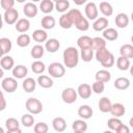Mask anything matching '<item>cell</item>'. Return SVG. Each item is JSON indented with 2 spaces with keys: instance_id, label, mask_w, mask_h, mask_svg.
Segmentation results:
<instances>
[{
  "instance_id": "obj_1",
  "label": "cell",
  "mask_w": 133,
  "mask_h": 133,
  "mask_svg": "<svg viewBox=\"0 0 133 133\" xmlns=\"http://www.w3.org/2000/svg\"><path fill=\"white\" fill-rule=\"evenodd\" d=\"M63 63L68 69H73L78 65L80 54L75 47H68L62 54Z\"/></svg>"
},
{
  "instance_id": "obj_2",
  "label": "cell",
  "mask_w": 133,
  "mask_h": 133,
  "mask_svg": "<svg viewBox=\"0 0 133 133\" xmlns=\"http://www.w3.org/2000/svg\"><path fill=\"white\" fill-rule=\"evenodd\" d=\"M25 107H26L27 111L32 114H38L43 111V104L36 98H29L26 101Z\"/></svg>"
},
{
  "instance_id": "obj_3",
  "label": "cell",
  "mask_w": 133,
  "mask_h": 133,
  "mask_svg": "<svg viewBox=\"0 0 133 133\" xmlns=\"http://www.w3.org/2000/svg\"><path fill=\"white\" fill-rule=\"evenodd\" d=\"M48 73L53 78H61L65 74V65L60 62H52L48 66Z\"/></svg>"
},
{
  "instance_id": "obj_4",
  "label": "cell",
  "mask_w": 133,
  "mask_h": 133,
  "mask_svg": "<svg viewBox=\"0 0 133 133\" xmlns=\"http://www.w3.org/2000/svg\"><path fill=\"white\" fill-rule=\"evenodd\" d=\"M78 92L73 87H66L61 92V99L66 104H73L77 101Z\"/></svg>"
},
{
  "instance_id": "obj_5",
  "label": "cell",
  "mask_w": 133,
  "mask_h": 133,
  "mask_svg": "<svg viewBox=\"0 0 133 133\" xmlns=\"http://www.w3.org/2000/svg\"><path fill=\"white\" fill-rule=\"evenodd\" d=\"M1 87L6 92H14L18 88V82L15 77H6L2 79Z\"/></svg>"
},
{
  "instance_id": "obj_6",
  "label": "cell",
  "mask_w": 133,
  "mask_h": 133,
  "mask_svg": "<svg viewBox=\"0 0 133 133\" xmlns=\"http://www.w3.org/2000/svg\"><path fill=\"white\" fill-rule=\"evenodd\" d=\"M3 19H4V22L7 23L8 25L16 24L19 20V12L16 8H10V9L4 11Z\"/></svg>"
},
{
  "instance_id": "obj_7",
  "label": "cell",
  "mask_w": 133,
  "mask_h": 133,
  "mask_svg": "<svg viewBox=\"0 0 133 133\" xmlns=\"http://www.w3.org/2000/svg\"><path fill=\"white\" fill-rule=\"evenodd\" d=\"M85 16L88 20H96L99 16V10L95 2H88L85 5Z\"/></svg>"
},
{
  "instance_id": "obj_8",
  "label": "cell",
  "mask_w": 133,
  "mask_h": 133,
  "mask_svg": "<svg viewBox=\"0 0 133 133\" xmlns=\"http://www.w3.org/2000/svg\"><path fill=\"white\" fill-rule=\"evenodd\" d=\"M5 127L8 133H15V132H21L20 130V124L19 121L15 117H9L5 121Z\"/></svg>"
},
{
  "instance_id": "obj_9",
  "label": "cell",
  "mask_w": 133,
  "mask_h": 133,
  "mask_svg": "<svg viewBox=\"0 0 133 133\" xmlns=\"http://www.w3.org/2000/svg\"><path fill=\"white\" fill-rule=\"evenodd\" d=\"M91 90H92L91 86H90L89 84H87V83H82V84H80V85L78 86V88H77L78 96H79L80 98L84 99V100L90 98V96H91Z\"/></svg>"
},
{
  "instance_id": "obj_10",
  "label": "cell",
  "mask_w": 133,
  "mask_h": 133,
  "mask_svg": "<svg viewBox=\"0 0 133 133\" xmlns=\"http://www.w3.org/2000/svg\"><path fill=\"white\" fill-rule=\"evenodd\" d=\"M23 11L27 18H34L37 15L38 8L33 2H27L23 7Z\"/></svg>"
},
{
  "instance_id": "obj_11",
  "label": "cell",
  "mask_w": 133,
  "mask_h": 133,
  "mask_svg": "<svg viewBox=\"0 0 133 133\" xmlns=\"http://www.w3.org/2000/svg\"><path fill=\"white\" fill-rule=\"evenodd\" d=\"M108 27V19L105 17H101L95 20L92 24V28L95 31H103Z\"/></svg>"
},
{
  "instance_id": "obj_12",
  "label": "cell",
  "mask_w": 133,
  "mask_h": 133,
  "mask_svg": "<svg viewBox=\"0 0 133 133\" xmlns=\"http://www.w3.org/2000/svg\"><path fill=\"white\" fill-rule=\"evenodd\" d=\"M0 65H1V69L5 70V71L11 70V69H14L15 60L9 55H3L1 57V59H0Z\"/></svg>"
},
{
  "instance_id": "obj_13",
  "label": "cell",
  "mask_w": 133,
  "mask_h": 133,
  "mask_svg": "<svg viewBox=\"0 0 133 133\" xmlns=\"http://www.w3.org/2000/svg\"><path fill=\"white\" fill-rule=\"evenodd\" d=\"M129 17L125 14V12H119L118 15H116L115 17V25L118 27V28H126L128 25H129Z\"/></svg>"
},
{
  "instance_id": "obj_14",
  "label": "cell",
  "mask_w": 133,
  "mask_h": 133,
  "mask_svg": "<svg viewBox=\"0 0 133 133\" xmlns=\"http://www.w3.org/2000/svg\"><path fill=\"white\" fill-rule=\"evenodd\" d=\"M28 74V70L25 65L23 64H19V65H16L14 66L12 69V76L16 78V79H23L25 78V76Z\"/></svg>"
},
{
  "instance_id": "obj_15",
  "label": "cell",
  "mask_w": 133,
  "mask_h": 133,
  "mask_svg": "<svg viewBox=\"0 0 133 133\" xmlns=\"http://www.w3.org/2000/svg\"><path fill=\"white\" fill-rule=\"evenodd\" d=\"M98 106H99L100 111L106 113V112H110L111 107H112V103H111V101H110L109 98H107V97H102V98L99 100Z\"/></svg>"
},
{
  "instance_id": "obj_16",
  "label": "cell",
  "mask_w": 133,
  "mask_h": 133,
  "mask_svg": "<svg viewBox=\"0 0 133 133\" xmlns=\"http://www.w3.org/2000/svg\"><path fill=\"white\" fill-rule=\"evenodd\" d=\"M52 126H53V129L56 131V132H63L65 129H66V122L63 117H55L53 118L52 121Z\"/></svg>"
},
{
  "instance_id": "obj_17",
  "label": "cell",
  "mask_w": 133,
  "mask_h": 133,
  "mask_svg": "<svg viewBox=\"0 0 133 133\" xmlns=\"http://www.w3.org/2000/svg\"><path fill=\"white\" fill-rule=\"evenodd\" d=\"M15 28H16V30H17L18 32H21V33L26 32V31H28L29 28H30V22H29L28 19H25V18L19 19L18 22H17L16 25H15Z\"/></svg>"
},
{
  "instance_id": "obj_18",
  "label": "cell",
  "mask_w": 133,
  "mask_h": 133,
  "mask_svg": "<svg viewBox=\"0 0 133 133\" xmlns=\"http://www.w3.org/2000/svg\"><path fill=\"white\" fill-rule=\"evenodd\" d=\"M77 45L81 50L92 48V38L88 35H82L77 39Z\"/></svg>"
},
{
  "instance_id": "obj_19",
  "label": "cell",
  "mask_w": 133,
  "mask_h": 133,
  "mask_svg": "<svg viewBox=\"0 0 133 133\" xmlns=\"http://www.w3.org/2000/svg\"><path fill=\"white\" fill-rule=\"evenodd\" d=\"M125 112H126V108L122 103L112 104V107H111V110H110V113L112 114V116L121 117V116H123L125 114Z\"/></svg>"
},
{
  "instance_id": "obj_20",
  "label": "cell",
  "mask_w": 133,
  "mask_h": 133,
  "mask_svg": "<svg viewBox=\"0 0 133 133\" xmlns=\"http://www.w3.org/2000/svg\"><path fill=\"white\" fill-rule=\"evenodd\" d=\"M78 115L83 119H88L92 116V108L88 105H81L78 108Z\"/></svg>"
},
{
  "instance_id": "obj_21",
  "label": "cell",
  "mask_w": 133,
  "mask_h": 133,
  "mask_svg": "<svg viewBox=\"0 0 133 133\" xmlns=\"http://www.w3.org/2000/svg\"><path fill=\"white\" fill-rule=\"evenodd\" d=\"M59 47H60V43L56 38H50L46 41L45 49L50 53H55L59 49Z\"/></svg>"
},
{
  "instance_id": "obj_22",
  "label": "cell",
  "mask_w": 133,
  "mask_h": 133,
  "mask_svg": "<svg viewBox=\"0 0 133 133\" xmlns=\"http://www.w3.org/2000/svg\"><path fill=\"white\" fill-rule=\"evenodd\" d=\"M72 129L76 133H83L87 130V124L83 118L82 119H76L72 124Z\"/></svg>"
},
{
  "instance_id": "obj_23",
  "label": "cell",
  "mask_w": 133,
  "mask_h": 133,
  "mask_svg": "<svg viewBox=\"0 0 133 133\" xmlns=\"http://www.w3.org/2000/svg\"><path fill=\"white\" fill-rule=\"evenodd\" d=\"M55 23H56V22H55L54 17L49 16V15H46L45 17H43V18H42V21H41V25H42V27H43L44 29H46V30L54 28Z\"/></svg>"
},
{
  "instance_id": "obj_24",
  "label": "cell",
  "mask_w": 133,
  "mask_h": 133,
  "mask_svg": "<svg viewBox=\"0 0 133 133\" xmlns=\"http://www.w3.org/2000/svg\"><path fill=\"white\" fill-rule=\"evenodd\" d=\"M32 38L36 43L41 44V43H44L48 39V34L44 29H36L32 33Z\"/></svg>"
},
{
  "instance_id": "obj_25",
  "label": "cell",
  "mask_w": 133,
  "mask_h": 133,
  "mask_svg": "<svg viewBox=\"0 0 133 133\" xmlns=\"http://www.w3.org/2000/svg\"><path fill=\"white\" fill-rule=\"evenodd\" d=\"M0 48H1V55H6L12 48L11 41L7 37H1L0 38Z\"/></svg>"
},
{
  "instance_id": "obj_26",
  "label": "cell",
  "mask_w": 133,
  "mask_h": 133,
  "mask_svg": "<svg viewBox=\"0 0 133 133\" xmlns=\"http://www.w3.org/2000/svg\"><path fill=\"white\" fill-rule=\"evenodd\" d=\"M37 84L43 88H50L53 86V80L47 75H39L37 78Z\"/></svg>"
},
{
  "instance_id": "obj_27",
  "label": "cell",
  "mask_w": 133,
  "mask_h": 133,
  "mask_svg": "<svg viewBox=\"0 0 133 133\" xmlns=\"http://www.w3.org/2000/svg\"><path fill=\"white\" fill-rule=\"evenodd\" d=\"M130 86V80L126 77H118L114 81V87L119 90H125L129 88Z\"/></svg>"
},
{
  "instance_id": "obj_28",
  "label": "cell",
  "mask_w": 133,
  "mask_h": 133,
  "mask_svg": "<svg viewBox=\"0 0 133 133\" xmlns=\"http://www.w3.org/2000/svg\"><path fill=\"white\" fill-rule=\"evenodd\" d=\"M36 83H37V81H35L33 78H31V77H28V78H26L24 81H23V83H22V87H23V89L26 91V92H32L34 89H35V87H36Z\"/></svg>"
},
{
  "instance_id": "obj_29",
  "label": "cell",
  "mask_w": 133,
  "mask_h": 133,
  "mask_svg": "<svg viewBox=\"0 0 133 133\" xmlns=\"http://www.w3.org/2000/svg\"><path fill=\"white\" fill-rule=\"evenodd\" d=\"M54 8L55 4L52 0H42V2L39 3V9L44 14H50Z\"/></svg>"
},
{
  "instance_id": "obj_30",
  "label": "cell",
  "mask_w": 133,
  "mask_h": 133,
  "mask_svg": "<svg viewBox=\"0 0 133 133\" xmlns=\"http://www.w3.org/2000/svg\"><path fill=\"white\" fill-rule=\"evenodd\" d=\"M99 8H100V11L102 12V15L105 17H110L113 14V7L109 2H106V1L101 2Z\"/></svg>"
},
{
  "instance_id": "obj_31",
  "label": "cell",
  "mask_w": 133,
  "mask_h": 133,
  "mask_svg": "<svg viewBox=\"0 0 133 133\" xmlns=\"http://www.w3.org/2000/svg\"><path fill=\"white\" fill-rule=\"evenodd\" d=\"M116 65L118 68V70L121 71H127L130 69V59L125 57V56H119L117 59H116Z\"/></svg>"
},
{
  "instance_id": "obj_32",
  "label": "cell",
  "mask_w": 133,
  "mask_h": 133,
  "mask_svg": "<svg viewBox=\"0 0 133 133\" xmlns=\"http://www.w3.org/2000/svg\"><path fill=\"white\" fill-rule=\"evenodd\" d=\"M103 37L106 41H115L118 37V32L114 28H106L103 30Z\"/></svg>"
},
{
  "instance_id": "obj_33",
  "label": "cell",
  "mask_w": 133,
  "mask_h": 133,
  "mask_svg": "<svg viewBox=\"0 0 133 133\" xmlns=\"http://www.w3.org/2000/svg\"><path fill=\"white\" fill-rule=\"evenodd\" d=\"M119 53L122 56H125L127 58H133V45L131 44H125L119 48Z\"/></svg>"
},
{
  "instance_id": "obj_34",
  "label": "cell",
  "mask_w": 133,
  "mask_h": 133,
  "mask_svg": "<svg viewBox=\"0 0 133 133\" xmlns=\"http://www.w3.org/2000/svg\"><path fill=\"white\" fill-rule=\"evenodd\" d=\"M95 78H96V80L102 81V82L105 83V82H108L111 79V74L107 70H100L96 73Z\"/></svg>"
},
{
  "instance_id": "obj_35",
  "label": "cell",
  "mask_w": 133,
  "mask_h": 133,
  "mask_svg": "<svg viewBox=\"0 0 133 133\" xmlns=\"http://www.w3.org/2000/svg\"><path fill=\"white\" fill-rule=\"evenodd\" d=\"M59 25H60V27L63 28V29H70V28L74 25L73 22L71 21L70 17H69V15H68V12L61 15V17L59 18Z\"/></svg>"
},
{
  "instance_id": "obj_36",
  "label": "cell",
  "mask_w": 133,
  "mask_h": 133,
  "mask_svg": "<svg viewBox=\"0 0 133 133\" xmlns=\"http://www.w3.org/2000/svg\"><path fill=\"white\" fill-rule=\"evenodd\" d=\"M44 53H45V48H44L42 45H39V44L33 46V47L31 48V50H30V55H31L33 58H36V59L41 58V57L44 55Z\"/></svg>"
},
{
  "instance_id": "obj_37",
  "label": "cell",
  "mask_w": 133,
  "mask_h": 133,
  "mask_svg": "<svg viewBox=\"0 0 133 133\" xmlns=\"http://www.w3.org/2000/svg\"><path fill=\"white\" fill-rule=\"evenodd\" d=\"M68 15H69V17H70V19H71V21L73 22L74 25H75L79 20H81V19L83 18L81 11H80L79 9H77V8H73V9L68 10Z\"/></svg>"
},
{
  "instance_id": "obj_38",
  "label": "cell",
  "mask_w": 133,
  "mask_h": 133,
  "mask_svg": "<svg viewBox=\"0 0 133 133\" xmlns=\"http://www.w3.org/2000/svg\"><path fill=\"white\" fill-rule=\"evenodd\" d=\"M80 58L85 62H89L94 58V49L92 48L82 49L80 53Z\"/></svg>"
},
{
  "instance_id": "obj_39",
  "label": "cell",
  "mask_w": 133,
  "mask_h": 133,
  "mask_svg": "<svg viewBox=\"0 0 133 133\" xmlns=\"http://www.w3.org/2000/svg\"><path fill=\"white\" fill-rule=\"evenodd\" d=\"M30 44V36L26 33H22L17 37V45L21 48L27 47Z\"/></svg>"
},
{
  "instance_id": "obj_40",
  "label": "cell",
  "mask_w": 133,
  "mask_h": 133,
  "mask_svg": "<svg viewBox=\"0 0 133 133\" xmlns=\"http://www.w3.org/2000/svg\"><path fill=\"white\" fill-rule=\"evenodd\" d=\"M103 48H106V39L104 37H94L92 38V49L94 50H100V49H103Z\"/></svg>"
},
{
  "instance_id": "obj_41",
  "label": "cell",
  "mask_w": 133,
  "mask_h": 133,
  "mask_svg": "<svg viewBox=\"0 0 133 133\" xmlns=\"http://www.w3.org/2000/svg\"><path fill=\"white\" fill-rule=\"evenodd\" d=\"M31 70L35 74H42L46 70V65L43 61L41 60H35L31 63Z\"/></svg>"
},
{
  "instance_id": "obj_42",
  "label": "cell",
  "mask_w": 133,
  "mask_h": 133,
  "mask_svg": "<svg viewBox=\"0 0 133 133\" xmlns=\"http://www.w3.org/2000/svg\"><path fill=\"white\" fill-rule=\"evenodd\" d=\"M21 123L24 127H31L33 124H34V117L32 115V113H26V114H23L22 115V118H21Z\"/></svg>"
},
{
  "instance_id": "obj_43",
  "label": "cell",
  "mask_w": 133,
  "mask_h": 133,
  "mask_svg": "<svg viewBox=\"0 0 133 133\" xmlns=\"http://www.w3.org/2000/svg\"><path fill=\"white\" fill-rule=\"evenodd\" d=\"M70 8V2L69 0H61L58 2H55V9L58 12H65Z\"/></svg>"
},
{
  "instance_id": "obj_44",
  "label": "cell",
  "mask_w": 133,
  "mask_h": 133,
  "mask_svg": "<svg viewBox=\"0 0 133 133\" xmlns=\"http://www.w3.org/2000/svg\"><path fill=\"white\" fill-rule=\"evenodd\" d=\"M122 124H123V122H122L118 117H111V118H109L108 122H107L108 128H109L110 130H112V131H116V130L119 128V126H121Z\"/></svg>"
},
{
  "instance_id": "obj_45",
  "label": "cell",
  "mask_w": 133,
  "mask_h": 133,
  "mask_svg": "<svg viewBox=\"0 0 133 133\" xmlns=\"http://www.w3.org/2000/svg\"><path fill=\"white\" fill-rule=\"evenodd\" d=\"M110 53H111V52L108 51L106 48H103V49L97 50L95 56H96V59H97L99 62H102L103 60H105V59L108 57V55H109Z\"/></svg>"
},
{
  "instance_id": "obj_46",
  "label": "cell",
  "mask_w": 133,
  "mask_h": 133,
  "mask_svg": "<svg viewBox=\"0 0 133 133\" xmlns=\"http://www.w3.org/2000/svg\"><path fill=\"white\" fill-rule=\"evenodd\" d=\"M75 26H76V28H77L78 30H80V31H86V30H88V28H89L88 19L83 17L81 20H79V21L75 24Z\"/></svg>"
},
{
  "instance_id": "obj_47",
  "label": "cell",
  "mask_w": 133,
  "mask_h": 133,
  "mask_svg": "<svg viewBox=\"0 0 133 133\" xmlns=\"http://www.w3.org/2000/svg\"><path fill=\"white\" fill-rule=\"evenodd\" d=\"M91 88H92V91H94L95 94H98V95H99V94H102V92L104 91V89H105V83L102 82V81L96 80V81L92 83Z\"/></svg>"
},
{
  "instance_id": "obj_48",
  "label": "cell",
  "mask_w": 133,
  "mask_h": 133,
  "mask_svg": "<svg viewBox=\"0 0 133 133\" xmlns=\"http://www.w3.org/2000/svg\"><path fill=\"white\" fill-rule=\"evenodd\" d=\"M34 132L35 133H47L49 130V127L46 123L44 122H38L37 124L34 125Z\"/></svg>"
},
{
  "instance_id": "obj_49",
  "label": "cell",
  "mask_w": 133,
  "mask_h": 133,
  "mask_svg": "<svg viewBox=\"0 0 133 133\" xmlns=\"http://www.w3.org/2000/svg\"><path fill=\"white\" fill-rule=\"evenodd\" d=\"M114 62H115L114 56H113V54H112V53H110V54L108 55V57H107L105 60H103V61L101 62V64H102V65H103L105 69H109V68L113 66Z\"/></svg>"
},
{
  "instance_id": "obj_50",
  "label": "cell",
  "mask_w": 133,
  "mask_h": 133,
  "mask_svg": "<svg viewBox=\"0 0 133 133\" xmlns=\"http://www.w3.org/2000/svg\"><path fill=\"white\" fill-rule=\"evenodd\" d=\"M15 1L16 0H1L0 1V4H1V7L4 10H8L10 8H14Z\"/></svg>"
},
{
  "instance_id": "obj_51",
  "label": "cell",
  "mask_w": 133,
  "mask_h": 133,
  "mask_svg": "<svg viewBox=\"0 0 133 133\" xmlns=\"http://www.w3.org/2000/svg\"><path fill=\"white\" fill-rule=\"evenodd\" d=\"M116 133H129L130 132V129H129V127H127V126H125L124 124H122L121 126H119V128L115 131Z\"/></svg>"
},
{
  "instance_id": "obj_52",
  "label": "cell",
  "mask_w": 133,
  "mask_h": 133,
  "mask_svg": "<svg viewBox=\"0 0 133 133\" xmlns=\"http://www.w3.org/2000/svg\"><path fill=\"white\" fill-rule=\"evenodd\" d=\"M1 102H2V105H1V108H0V110H4V108H5V98H4V95H3V92L1 94Z\"/></svg>"
},
{
  "instance_id": "obj_53",
  "label": "cell",
  "mask_w": 133,
  "mask_h": 133,
  "mask_svg": "<svg viewBox=\"0 0 133 133\" xmlns=\"http://www.w3.org/2000/svg\"><path fill=\"white\" fill-rule=\"evenodd\" d=\"M87 0H73V2L76 4V5H83Z\"/></svg>"
},
{
  "instance_id": "obj_54",
  "label": "cell",
  "mask_w": 133,
  "mask_h": 133,
  "mask_svg": "<svg viewBox=\"0 0 133 133\" xmlns=\"http://www.w3.org/2000/svg\"><path fill=\"white\" fill-rule=\"evenodd\" d=\"M129 125H130L131 128H133V116L130 118V121H129Z\"/></svg>"
},
{
  "instance_id": "obj_55",
  "label": "cell",
  "mask_w": 133,
  "mask_h": 133,
  "mask_svg": "<svg viewBox=\"0 0 133 133\" xmlns=\"http://www.w3.org/2000/svg\"><path fill=\"white\" fill-rule=\"evenodd\" d=\"M130 74H131V76L133 77V64L130 65Z\"/></svg>"
},
{
  "instance_id": "obj_56",
  "label": "cell",
  "mask_w": 133,
  "mask_h": 133,
  "mask_svg": "<svg viewBox=\"0 0 133 133\" xmlns=\"http://www.w3.org/2000/svg\"><path fill=\"white\" fill-rule=\"evenodd\" d=\"M26 0H17V2H19V3H23V2H25Z\"/></svg>"
},
{
  "instance_id": "obj_57",
  "label": "cell",
  "mask_w": 133,
  "mask_h": 133,
  "mask_svg": "<svg viewBox=\"0 0 133 133\" xmlns=\"http://www.w3.org/2000/svg\"><path fill=\"white\" fill-rule=\"evenodd\" d=\"M130 17H131V21H132V22H133V11H132V12H131V16H130Z\"/></svg>"
},
{
  "instance_id": "obj_58",
  "label": "cell",
  "mask_w": 133,
  "mask_h": 133,
  "mask_svg": "<svg viewBox=\"0 0 133 133\" xmlns=\"http://www.w3.org/2000/svg\"><path fill=\"white\" fill-rule=\"evenodd\" d=\"M32 2H38V1H41V0H31Z\"/></svg>"
},
{
  "instance_id": "obj_59",
  "label": "cell",
  "mask_w": 133,
  "mask_h": 133,
  "mask_svg": "<svg viewBox=\"0 0 133 133\" xmlns=\"http://www.w3.org/2000/svg\"><path fill=\"white\" fill-rule=\"evenodd\" d=\"M52 1H54V2H58V1H61V0H52Z\"/></svg>"
},
{
  "instance_id": "obj_60",
  "label": "cell",
  "mask_w": 133,
  "mask_h": 133,
  "mask_svg": "<svg viewBox=\"0 0 133 133\" xmlns=\"http://www.w3.org/2000/svg\"><path fill=\"white\" fill-rule=\"evenodd\" d=\"M131 42H132V44H133V35L131 36Z\"/></svg>"
}]
</instances>
